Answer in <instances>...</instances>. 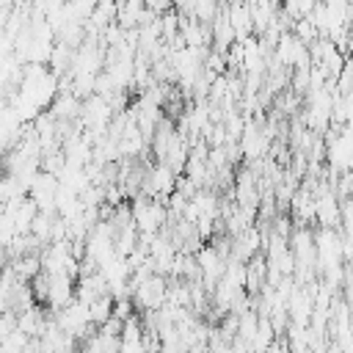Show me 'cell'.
<instances>
[{
  "mask_svg": "<svg viewBox=\"0 0 353 353\" xmlns=\"http://www.w3.org/2000/svg\"><path fill=\"white\" fill-rule=\"evenodd\" d=\"M345 256H342V232L339 226H323L314 234V268L317 273L342 268Z\"/></svg>",
  "mask_w": 353,
  "mask_h": 353,
  "instance_id": "1",
  "label": "cell"
},
{
  "mask_svg": "<svg viewBox=\"0 0 353 353\" xmlns=\"http://www.w3.org/2000/svg\"><path fill=\"white\" fill-rule=\"evenodd\" d=\"M132 210V221L138 226V232H160L163 223L168 221V207L163 199H154V196H143L138 193L130 204Z\"/></svg>",
  "mask_w": 353,
  "mask_h": 353,
  "instance_id": "2",
  "label": "cell"
},
{
  "mask_svg": "<svg viewBox=\"0 0 353 353\" xmlns=\"http://www.w3.org/2000/svg\"><path fill=\"white\" fill-rule=\"evenodd\" d=\"M165 290H168V276L152 273V276H146L141 284L132 287L130 298H132L135 309H141V312H143V309H157V306H163V301H165Z\"/></svg>",
  "mask_w": 353,
  "mask_h": 353,
  "instance_id": "3",
  "label": "cell"
},
{
  "mask_svg": "<svg viewBox=\"0 0 353 353\" xmlns=\"http://www.w3.org/2000/svg\"><path fill=\"white\" fill-rule=\"evenodd\" d=\"M174 185H176V174H174L165 163H157V165H152V168L143 174L138 193L154 196V199H165V196L174 190Z\"/></svg>",
  "mask_w": 353,
  "mask_h": 353,
  "instance_id": "4",
  "label": "cell"
},
{
  "mask_svg": "<svg viewBox=\"0 0 353 353\" xmlns=\"http://www.w3.org/2000/svg\"><path fill=\"white\" fill-rule=\"evenodd\" d=\"M292 33L303 41V44H312L314 39H320V30H317V25L309 19V17H301V19H295L292 22Z\"/></svg>",
  "mask_w": 353,
  "mask_h": 353,
  "instance_id": "5",
  "label": "cell"
},
{
  "mask_svg": "<svg viewBox=\"0 0 353 353\" xmlns=\"http://www.w3.org/2000/svg\"><path fill=\"white\" fill-rule=\"evenodd\" d=\"M251 6H265V3H273V0H248Z\"/></svg>",
  "mask_w": 353,
  "mask_h": 353,
  "instance_id": "6",
  "label": "cell"
}]
</instances>
